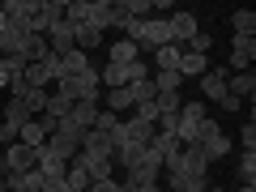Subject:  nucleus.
Here are the masks:
<instances>
[{"label": "nucleus", "instance_id": "c85d7f7f", "mask_svg": "<svg viewBox=\"0 0 256 192\" xmlns=\"http://www.w3.org/2000/svg\"><path fill=\"white\" fill-rule=\"evenodd\" d=\"M214 137H222V128H218V120H214V116H205L201 128H196V141H192V146H210Z\"/></svg>", "mask_w": 256, "mask_h": 192}, {"label": "nucleus", "instance_id": "c9c22d12", "mask_svg": "<svg viewBox=\"0 0 256 192\" xmlns=\"http://www.w3.org/2000/svg\"><path fill=\"white\" fill-rule=\"evenodd\" d=\"M43 184H47V175L38 171V166H34V171H26V175H22V188H26V192H43Z\"/></svg>", "mask_w": 256, "mask_h": 192}, {"label": "nucleus", "instance_id": "f3484780", "mask_svg": "<svg viewBox=\"0 0 256 192\" xmlns=\"http://www.w3.org/2000/svg\"><path fill=\"white\" fill-rule=\"evenodd\" d=\"M82 150H86V154H98V158H116V150H111V137H107V132H94V128L86 132Z\"/></svg>", "mask_w": 256, "mask_h": 192}, {"label": "nucleus", "instance_id": "cd10ccee", "mask_svg": "<svg viewBox=\"0 0 256 192\" xmlns=\"http://www.w3.org/2000/svg\"><path fill=\"white\" fill-rule=\"evenodd\" d=\"M68 111H73V102H68V98H60V94H47L43 116H52V120H68Z\"/></svg>", "mask_w": 256, "mask_h": 192}, {"label": "nucleus", "instance_id": "39448f33", "mask_svg": "<svg viewBox=\"0 0 256 192\" xmlns=\"http://www.w3.org/2000/svg\"><path fill=\"white\" fill-rule=\"evenodd\" d=\"M60 18H64V0H38L34 18H30V34H47Z\"/></svg>", "mask_w": 256, "mask_h": 192}, {"label": "nucleus", "instance_id": "e433bc0d", "mask_svg": "<svg viewBox=\"0 0 256 192\" xmlns=\"http://www.w3.org/2000/svg\"><path fill=\"white\" fill-rule=\"evenodd\" d=\"M239 137H244V150H248V154H256V120H252V116H248V124H244Z\"/></svg>", "mask_w": 256, "mask_h": 192}, {"label": "nucleus", "instance_id": "b1692460", "mask_svg": "<svg viewBox=\"0 0 256 192\" xmlns=\"http://www.w3.org/2000/svg\"><path fill=\"white\" fill-rule=\"evenodd\" d=\"M205 68H210V60H205V56H192V52L180 56V77H201Z\"/></svg>", "mask_w": 256, "mask_h": 192}, {"label": "nucleus", "instance_id": "6ab92c4d", "mask_svg": "<svg viewBox=\"0 0 256 192\" xmlns=\"http://www.w3.org/2000/svg\"><path fill=\"white\" fill-rule=\"evenodd\" d=\"M166 184H171V192H205L210 188V175H175Z\"/></svg>", "mask_w": 256, "mask_h": 192}, {"label": "nucleus", "instance_id": "393cba45", "mask_svg": "<svg viewBox=\"0 0 256 192\" xmlns=\"http://www.w3.org/2000/svg\"><path fill=\"white\" fill-rule=\"evenodd\" d=\"M94 47H102V30H94V26H77V52L90 56Z\"/></svg>", "mask_w": 256, "mask_h": 192}, {"label": "nucleus", "instance_id": "79ce46f5", "mask_svg": "<svg viewBox=\"0 0 256 192\" xmlns=\"http://www.w3.org/2000/svg\"><path fill=\"white\" fill-rule=\"evenodd\" d=\"M235 192H256V184H239V188Z\"/></svg>", "mask_w": 256, "mask_h": 192}, {"label": "nucleus", "instance_id": "4c0bfd02", "mask_svg": "<svg viewBox=\"0 0 256 192\" xmlns=\"http://www.w3.org/2000/svg\"><path fill=\"white\" fill-rule=\"evenodd\" d=\"M128 22H132V18L124 13V0H120V4H111V26H120V30H124Z\"/></svg>", "mask_w": 256, "mask_h": 192}, {"label": "nucleus", "instance_id": "c03bdc74", "mask_svg": "<svg viewBox=\"0 0 256 192\" xmlns=\"http://www.w3.org/2000/svg\"><path fill=\"white\" fill-rule=\"evenodd\" d=\"M205 192H222V188H218V184H210V188H205Z\"/></svg>", "mask_w": 256, "mask_h": 192}, {"label": "nucleus", "instance_id": "4be33fe9", "mask_svg": "<svg viewBox=\"0 0 256 192\" xmlns=\"http://www.w3.org/2000/svg\"><path fill=\"white\" fill-rule=\"evenodd\" d=\"M18 141H22V146L43 150V146H47V132L38 128V120H26V124H22V132H18Z\"/></svg>", "mask_w": 256, "mask_h": 192}, {"label": "nucleus", "instance_id": "58836bf2", "mask_svg": "<svg viewBox=\"0 0 256 192\" xmlns=\"http://www.w3.org/2000/svg\"><path fill=\"white\" fill-rule=\"evenodd\" d=\"M43 192H73V188L64 184V175H56V180H47V184H43Z\"/></svg>", "mask_w": 256, "mask_h": 192}, {"label": "nucleus", "instance_id": "7c9ffc66", "mask_svg": "<svg viewBox=\"0 0 256 192\" xmlns=\"http://www.w3.org/2000/svg\"><path fill=\"white\" fill-rule=\"evenodd\" d=\"M201 154H205V162H218V158L230 154V141H226V137H214L210 146H201Z\"/></svg>", "mask_w": 256, "mask_h": 192}, {"label": "nucleus", "instance_id": "f704fd0d", "mask_svg": "<svg viewBox=\"0 0 256 192\" xmlns=\"http://www.w3.org/2000/svg\"><path fill=\"white\" fill-rule=\"evenodd\" d=\"M154 107H158V116H175L180 111V94H158Z\"/></svg>", "mask_w": 256, "mask_h": 192}, {"label": "nucleus", "instance_id": "37998d69", "mask_svg": "<svg viewBox=\"0 0 256 192\" xmlns=\"http://www.w3.org/2000/svg\"><path fill=\"white\" fill-rule=\"evenodd\" d=\"M4 26H9V18H4V9H0V30H4Z\"/></svg>", "mask_w": 256, "mask_h": 192}, {"label": "nucleus", "instance_id": "f257e3e1", "mask_svg": "<svg viewBox=\"0 0 256 192\" xmlns=\"http://www.w3.org/2000/svg\"><path fill=\"white\" fill-rule=\"evenodd\" d=\"M56 94L60 98H68V102H98L102 98V82H98V68H86V73H77V77H60L56 82Z\"/></svg>", "mask_w": 256, "mask_h": 192}, {"label": "nucleus", "instance_id": "72a5a7b5", "mask_svg": "<svg viewBox=\"0 0 256 192\" xmlns=\"http://www.w3.org/2000/svg\"><path fill=\"white\" fill-rule=\"evenodd\" d=\"M239 180L256 184V154H248V150H244V158H239Z\"/></svg>", "mask_w": 256, "mask_h": 192}, {"label": "nucleus", "instance_id": "c756f323", "mask_svg": "<svg viewBox=\"0 0 256 192\" xmlns=\"http://www.w3.org/2000/svg\"><path fill=\"white\" fill-rule=\"evenodd\" d=\"M180 86H184L180 73H154V90L158 94H180Z\"/></svg>", "mask_w": 256, "mask_h": 192}, {"label": "nucleus", "instance_id": "2eb2a0df", "mask_svg": "<svg viewBox=\"0 0 256 192\" xmlns=\"http://www.w3.org/2000/svg\"><path fill=\"white\" fill-rule=\"evenodd\" d=\"M180 56H184V47H180V43L154 47V68H158V73H180Z\"/></svg>", "mask_w": 256, "mask_h": 192}, {"label": "nucleus", "instance_id": "a19ab883", "mask_svg": "<svg viewBox=\"0 0 256 192\" xmlns=\"http://www.w3.org/2000/svg\"><path fill=\"white\" fill-rule=\"evenodd\" d=\"M90 192H116V180H102V184H90Z\"/></svg>", "mask_w": 256, "mask_h": 192}, {"label": "nucleus", "instance_id": "a18cd8bd", "mask_svg": "<svg viewBox=\"0 0 256 192\" xmlns=\"http://www.w3.org/2000/svg\"><path fill=\"white\" fill-rule=\"evenodd\" d=\"M13 192H26V188H13Z\"/></svg>", "mask_w": 256, "mask_h": 192}, {"label": "nucleus", "instance_id": "1a4fd4ad", "mask_svg": "<svg viewBox=\"0 0 256 192\" xmlns=\"http://www.w3.org/2000/svg\"><path fill=\"white\" fill-rule=\"evenodd\" d=\"M141 43H146L150 52L171 43V26H166V18H150V22H141Z\"/></svg>", "mask_w": 256, "mask_h": 192}, {"label": "nucleus", "instance_id": "7ed1b4c3", "mask_svg": "<svg viewBox=\"0 0 256 192\" xmlns=\"http://www.w3.org/2000/svg\"><path fill=\"white\" fill-rule=\"evenodd\" d=\"M0 116H4V120H0V146H13V141H18V132H22V124L30 120V111L22 107L18 98H9Z\"/></svg>", "mask_w": 256, "mask_h": 192}, {"label": "nucleus", "instance_id": "9d476101", "mask_svg": "<svg viewBox=\"0 0 256 192\" xmlns=\"http://www.w3.org/2000/svg\"><path fill=\"white\" fill-rule=\"evenodd\" d=\"M26 86H34V90H47V82H56V56H47V60H34L26 64Z\"/></svg>", "mask_w": 256, "mask_h": 192}, {"label": "nucleus", "instance_id": "412c9836", "mask_svg": "<svg viewBox=\"0 0 256 192\" xmlns=\"http://www.w3.org/2000/svg\"><path fill=\"white\" fill-rule=\"evenodd\" d=\"M43 150H47V154H56V158H64V162H73V158H77V146H73V141H64L60 132H52Z\"/></svg>", "mask_w": 256, "mask_h": 192}, {"label": "nucleus", "instance_id": "49530a36", "mask_svg": "<svg viewBox=\"0 0 256 192\" xmlns=\"http://www.w3.org/2000/svg\"><path fill=\"white\" fill-rule=\"evenodd\" d=\"M0 192H4V188H0Z\"/></svg>", "mask_w": 256, "mask_h": 192}, {"label": "nucleus", "instance_id": "473e14b6", "mask_svg": "<svg viewBox=\"0 0 256 192\" xmlns=\"http://www.w3.org/2000/svg\"><path fill=\"white\" fill-rule=\"evenodd\" d=\"M124 73H128V86H132V82H146V77H150L146 56H141V60H132V64H124Z\"/></svg>", "mask_w": 256, "mask_h": 192}, {"label": "nucleus", "instance_id": "aec40b11", "mask_svg": "<svg viewBox=\"0 0 256 192\" xmlns=\"http://www.w3.org/2000/svg\"><path fill=\"white\" fill-rule=\"evenodd\" d=\"M230 26H235V34L256 38V13L252 9H235V13H230Z\"/></svg>", "mask_w": 256, "mask_h": 192}, {"label": "nucleus", "instance_id": "a211bd4d", "mask_svg": "<svg viewBox=\"0 0 256 192\" xmlns=\"http://www.w3.org/2000/svg\"><path fill=\"white\" fill-rule=\"evenodd\" d=\"M107 52H111L107 64H132V60H141V47H137V43H128V38H116Z\"/></svg>", "mask_w": 256, "mask_h": 192}, {"label": "nucleus", "instance_id": "423d86ee", "mask_svg": "<svg viewBox=\"0 0 256 192\" xmlns=\"http://www.w3.org/2000/svg\"><path fill=\"white\" fill-rule=\"evenodd\" d=\"M43 38H47V47H52L56 56H64V52H73V47H77V26H73L68 18H60Z\"/></svg>", "mask_w": 256, "mask_h": 192}, {"label": "nucleus", "instance_id": "ea45409f", "mask_svg": "<svg viewBox=\"0 0 256 192\" xmlns=\"http://www.w3.org/2000/svg\"><path fill=\"white\" fill-rule=\"evenodd\" d=\"M218 107H222V111H239V107H244V102H239V98H230V94H226V98H222Z\"/></svg>", "mask_w": 256, "mask_h": 192}, {"label": "nucleus", "instance_id": "f8f14e48", "mask_svg": "<svg viewBox=\"0 0 256 192\" xmlns=\"http://www.w3.org/2000/svg\"><path fill=\"white\" fill-rule=\"evenodd\" d=\"M201 94L214 98V102L226 98V68H205V73H201Z\"/></svg>", "mask_w": 256, "mask_h": 192}, {"label": "nucleus", "instance_id": "6e6552de", "mask_svg": "<svg viewBox=\"0 0 256 192\" xmlns=\"http://www.w3.org/2000/svg\"><path fill=\"white\" fill-rule=\"evenodd\" d=\"M252 60H256V38L235 34V43H230V68H235V73H248Z\"/></svg>", "mask_w": 256, "mask_h": 192}, {"label": "nucleus", "instance_id": "dca6fc26", "mask_svg": "<svg viewBox=\"0 0 256 192\" xmlns=\"http://www.w3.org/2000/svg\"><path fill=\"white\" fill-rule=\"evenodd\" d=\"M68 120H73L82 132H90L94 120H98V102H73V111H68Z\"/></svg>", "mask_w": 256, "mask_h": 192}, {"label": "nucleus", "instance_id": "4468645a", "mask_svg": "<svg viewBox=\"0 0 256 192\" xmlns=\"http://www.w3.org/2000/svg\"><path fill=\"white\" fill-rule=\"evenodd\" d=\"M226 94L230 98H239V102H252V94H256V73L248 68V73H235V77H226Z\"/></svg>", "mask_w": 256, "mask_h": 192}, {"label": "nucleus", "instance_id": "9b49d317", "mask_svg": "<svg viewBox=\"0 0 256 192\" xmlns=\"http://www.w3.org/2000/svg\"><path fill=\"white\" fill-rule=\"evenodd\" d=\"M86 68H90V56L86 52H64V56H56V82H60V77H77V73H86Z\"/></svg>", "mask_w": 256, "mask_h": 192}, {"label": "nucleus", "instance_id": "5701e85b", "mask_svg": "<svg viewBox=\"0 0 256 192\" xmlns=\"http://www.w3.org/2000/svg\"><path fill=\"white\" fill-rule=\"evenodd\" d=\"M128 94H132V107H141V102H154L158 90H154V73L146 77V82H132L128 86Z\"/></svg>", "mask_w": 256, "mask_h": 192}, {"label": "nucleus", "instance_id": "bb28decb", "mask_svg": "<svg viewBox=\"0 0 256 192\" xmlns=\"http://www.w3.org/2000/svg\"><path fill=\"white\" fill-rule=\"evenodd\" d=\"M64 158H56V154H47V150H38V171L47 175V180H56V175H64Z\"/></svg>", "mask_w": 256, "mask_h": 192}, {"label": "nucleus", "instance_id": "20e7f679", "mask_svg": "<svg viewBox=\"0 0 256 192\" xmlns=\"http://www.w3.org/2000/svg\"><path fill=\"white\" fill-rule=\"evenodd\" d=\"M205 120V102H184L180 107V124H175V137H180V146H192L196 141V128H201Z\"/></svg>", "mask_w": 256, "mask_h": 192}, {"label": "nucleus", "instance_id": "a878e982", "mask_svg": "<svg viewBox=\"0 0 256 192\" xmlns=\"http://www.w3.org/2000/svg\"><path fill=\"white\" fill-rule=\"evenodd\" d=\"M107 94V111H132V94H128V86H120V90H102Z\"/></svg>", "mask_w": 256, "mask_h": 192}, {"label": "nucleus", "instance_id": "f03ea898", "mask_svg": "<svg viewBox=\"0 0 256 192\" xmlns=\"http://www.w3.org/2000/svg\"><path fill=\"white\" fill-rule=\"evenodd\" d=\"M64 18L73 22V26H94V30L107 34L111 30V0H68Z\"/></svg>", "mask_w": 256, "mask_h": 192}, {"label": "nucleus", "instance_id": "0eeeda50", "mask_svg": "<svg viewBox=\"0 0 256 192\" xmlns=\"http://www.w3.org/2000/svg\"><path fill=\"white\" fill-rule=\"evenodd\" d=\"M166 26H171V43H180V47H188V38L201 30V26H196V13H184V9L171 13V18H166Z\"/></svg>", "mask_w": 256, "mask_h": 192}, {"label": "nucleus", "instance_id": "2f4dec72", "mask_svg": "<svg viewBox=\"0 0 256 192\" xmlns=\"http://www.w3.org/2000/svg\"><path fill=\"white\" fill-rule=\"evenodd\" d=\"M116 128H120V116H116V111H98V120H94V132H107V137H111Z\"/></svg>", "mask_w": 256, "mask_h": 192}, {"label": "nucleus", "instance_id": "ddd939ff", "mask_svg": "<svg viewBox=\"0 0 256 192\" xmlns=\"http://www.w3.org/2000/svg\"><path fill=\"white\" fill-rule=\"evenodd\" d=\"M180 175H210V162H205L201 146H184V158H180ZM175 180V175H166Z\"/></svg>", "mask_w": 256, "mask_h": 192}]
</instances>
